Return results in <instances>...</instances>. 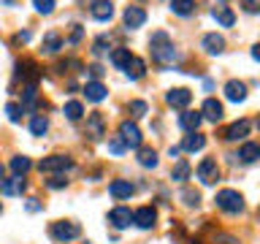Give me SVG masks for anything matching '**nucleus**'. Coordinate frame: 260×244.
I'll use <instances>...</instances> for the list:
<instances>
[{"mask_svg":"<svg viewBox=\"0 0 260 244\" xmlns=\"http://www.w3.org/2000/svg\"><path fill=\"white\" fill-rule=\"evenodd\" d=\"M149 46H152V60L154 63H171L176 60V49H174V41L168 38V33H154V36L149 38Z\"/></svg>","mask_w":260,"mask_h":244,"instance_id":"nucleus-1","label":"nucleus"},{"mask_svg":"<svg viewBox=\"0 0 260 244\" xmlns=\"http://www.w3.org/2000/svg\"><path fill=\"white\" fill-rule=\"evenodd\" d=\"M214 203L222 211H228V215H239L244 209V198H241V193H236V190H219Z\"/></svg>","mask_w":260,"mask_h":244,"instance_id":"nucleus-2","label":"nucleus"},{"mask_svg":"<svg viewBox=\"0 0 260 244\" xmlns=\"http://www.w3.org/2000/svg\"><path fill=\"white\" fill-rule=\"evenodd\" d=\"M52 236L60 244H68L81 236V228L76 223H71V220H60V223H52Z\"/></svg>","mask_w":260,"mask_h":244,"instance_id":"nucleus-3","label":"nucleus"},{"mask_svg":"<svg viewBox=\"0 0 260 244\" xmlns=\"http://www.w3.org/2000/svg\"><path fill=\"white\" fill-rule=\"evenodd\" d=\"M119 138L125 141V146H133V149L141 146V130H138V125H136V122H130V119H125L119 125Z\"/></svg>","mask_w":260,"mask_h":244,"instance_id":"nucleus-4","label":"nucleus"},{"mask_svg":"<svg viewBox=\"0 0 260 244\" xmlns=\"http://www.w3.org/2000/svg\"><path fill=\"white\" fill-rule=\"evenodd\" d=\"M198 179H201L203 185H214L217 179H219V166H217L214 158L201 160V166H198Z\"/></svg>","mask_w":260,"mask_h":244,"instance_id":"nucleus-5","label":"nucleus"},{"mask_svg":"<svg viewBox=\"0 0 260 244\" xmlns=\"http://www.w3.org/2000/svg\"><path fill=\"white\" fill-rule=\"evenodd\" d=\"M24 187H27V182H24V176L14 174L11 179H0V193L6 195V198H11V195H22Z\"/></svg>","mask_w":260,"mask_h":244,"instance_id":"nucleus-6","label":"nucleus"},{"mask_svg":"<svg viewBox=\"0 0 260 244\" xmlns=\"http://www.w3.org/2000/svg\"><path fill=\"white\" fill-rule=\"evenodd\" d=\"M71 166H73V160L68 158V155H49V158H44L38 163L41 171H65Z\"/></svg>","mask_w":260,"mask_h":244,"instance_id":"nucleus-7","label":"nucleus"},{"mask_svg":"<svg viewBox=\"0 0 260 244\" xmlns=\"http://www.w3.org/2000/svg\"><path fill=\"white\" fill-rule=\"evenodd\" d=\"M154 220H157V211H154L152 206H141L138 211H133V223L141 228V231H149V228H154Z\"/></svg>","mask_w":260,"mask_h":244,"instance_id":"nucleus-8","label":"nucleus"},{"mask_svg":"<svg viewBox=\"0 0 260 244\" xmlns=\"http://www.w3.org/2000/svg\"><path fill=\"white\" fill-rule=\"evenodd\" d=\"M166 101H168V106H174V109H184V106H190L192 93L187 87H176V89H171V93L166 95Z\"/></svg>","mask_w":260,"mask_h":244,"instance_id":"nucleus-9","label":"nucleus"},{"mask_svg":"<svg viewBox=\"0 0 260 244\" xmlns=\"http://www.w3.org/2000/svg\"><path fill=\"white\" fill-rule=\"evenodd\" d=\"M89 14H92V19H98V22H109L114 16V3L111 0H95L92 8H89Z\"/></svg>","mask_w":260,"mask_h":244,"instance_id":"nucleus-10","label":"nucleus"},{"mask_svg":"<svg viewBox=\"0 0 260 244\" xmlns=\"http://www.w3.org/2000/svg\"><path fill=\"white\" fill-rule=\"evenodd\" d=\"M249 130H252V122L249 119H239V122H233V125L225 130V138L228 141H241V138L249 136Z\"/></svg>","mask_w":260,"mask_h":244,"instance_id":"nucleus-11","label":"nucleus"},{"mask_svg":"<svg viewBox=\"0 0 260 244\" xmlns=\"http://www.w3.org/2000/svg\"><path fill=\"white\" fill-rule=\"evenodd\" d=\"M222 103L219 101H214V98H206V101H203V109H201V117H206L209 122H219L222 119Z\"/></svg>","mask_w":260,"mask_h":244,"instance_id":"nucleus-12","label":"nucleus"},{"mask_svg":"<svg viewBox=\"0 0 260 244\" xmlns=\"http://www.w3.org/2000/svg\"><path fill=\"white\" fill-rule=\"evenodd\" d=\"M146 22V11L141 6H127L125 8V24L130 30H136V27H141V24Z\"/></svg>","mask_w":260,"mask_h":244,"instance_id":"nucleus-13","label":"nucleus"},{"mask_svg":"<svg viewBox=\"0 0 260 244\" xmlns=\"http://www.w3.org/2000/svg\"><path fill=\"white\" fill-rule=\"evenodd\" d=\"M106 133V119H103V114L101 111H92L87 117V136H92V138H101Z\"/></svg>","mask_w":260,"mask_h":244,"instance_id":"nucleus-14","label":"nucleus"},{"mask_svg":"<svg viewBox=\"0 0 260 244\" xmlns=\"http://www.w3.org/2000/svg\"><path fill=\"white\" fill-rule=\"evenodd\" d=\"M109 223H111L114 228H127L130 223H133V211H130L127 206H117V209H111Z\"/></svg>","mask_w":260,"mask_h":244,"instance_id":"nucleus-15","label":"nucleus"},{"mask_svg":"<svg viewBox=\"0 0 260 244\" xmlns=\"http://www.w3.org/2000/svg\"><path fill=\"white\" fill-rule=\"evenodd\" d=\"M109 193H111V198H117V201H125L133 195V185L127 182V179H114V182L109 185Z\"/></svg>","mask_w":260,"mask_h":244,"instance_id":"nucleus-16","label":"nucleus"},{"mask_svg":"<svg viewBox=\"0 0 260 244\" xmlns=\"http://www.w3.org/2000/svg\"><path fill=\"white\" fill-rule=\"evenodd\" d=\"M225 98H228V101H233V103L244 101V98H247V84H244V81L231 79V81L225 84Z\"/></svg>","mask_w":260,"mask_h":244,"instance_id":"nucleus-17","label":"nucleus"},{"mask_svg":"<svg viewBox=\"0 0 260 244\" xmlns=\"http://www.w3.org/2000/svg\"><path fill=\"white\" fill-rule=\"evenodd\" d=\"M201 111H184V114H179V128L187 130V133H192V130H198L201 125Z\"/></svg>","mask_w":260,"mask_h":244,"instance_id":"nucleus-18","label":"nucleus"},{"mask_svg":"<svg viewBox=\"0 0 260 244\" xmlns=\"http://www.w3.org/2000/svg\"><path fill=\"white\" fill-rule=\"evenodd\" d=\"M84 95H87V101H92V103H101L106 95H109V89H106L101 81H87L84 84Z\"/></svg>","mask_w":260,"mask_h":244,"instance_id":"nucleus-19","label":"nucleus"},{"mask_svg":"<svg viewBox=\"0 0 260 244\" xmlns=\"http://www.w3.org/2000/svg\"><path fill=\"white\" fill-rule=\"evenodd\" d=\"M201 46L206 49L209 54H219V52L225 49V38H222V36H217V33H209V36H203Z\"/></svg>","mask_w":260,"mask_h":244,"instance_id":"nucleus-20","label":"nucleus"},{"mask_svg":"<svg viewBox=\"0 0 260 244\" xmlns=\"http://www.w3.org/2000/svg\"><path fill=\"white\" fill-rule=\"evenodd\" d=\"M122 71H125L130 79H141L144 73H146V63L141 60V57H136V54H133V57H130V60H127V65H125V68H122Z\"/></svg>","mask_w":260,"mask_h":244,"instance_id":"nucleus-21","label":"nucleus"},{"mask_svg":"<svg viewBox=\"0 0 260 244\" xmlns=\"http://www.w3.org/2000/svg\"><path fill=\"white\" fill-rule=\"evenodd\" d=\"M203 146H206V136H201L198 130H192V133H190V136L184 138L182 149H187V152H201Z\"/></svg>","mask_w":260,"mask_h":244,"instance_id":"nucleus-22","label":"nucleus"},{"mask_svg":"<svg viewBox=\"0 0 260 244\" xmlns=\"http://www.w3.org/2000/svg\"><path fill=\"white\" fill-rule=\"evenodd\" d=\"M211 16H214V19L222 24V27H233V22H236V14H233L228 6H217L214 11H211Z\"/></svg>","mask_w":260,"mask_h":244,"instance_id":"nucleus-23","label":"nucleus"},{"mask_svg":"<svg viewBox=\"0 0 260 244\" xmlns=\"http://www.w3.org/2000/svg\"><path fill=\"white\" fill-rule=\"evenodd\" d=\"M138 163H141L144 168H154L157 166V152H154L152 146H138Z\"/></svg>","mask_w":260,"mask_h":244,"instance_id":"nucleus-24","label":"nucleus"},{"mask_svg":"<svg viewBox=\"0 0 260 244\" xmlns=\"http://www.w3.org/2000/svg\"><path fill=\"white\" fill-rule=\"evenodd\" d=\"M60 49H62V38L57 36L54 30L46 33V36H44V52H46V54H57Z\"/></svg>","mask_w":260,"mask_h":244,"instance_id":"nucleus-25","label":"nucleus"},{"mask_svg":"<svg viewBox=\"0 0 260 244\" xmlns=\"http://www.w3.org/2000/svg\"><path fill=\"white\" fill-rule=\"evenodd\" d=\"M239 158H241L244 163H255V160L260 158V146H257V144H252V141H249V144H244L241 149H239Z\"/></svg>","mask_w":260,"mask_h":244,"instance_id":"nucleus-26","label":"nucleus"},{"mask_svg":"<svg viewBox=\"0 0 260 244\" xmlns=\"http://www.w3.org/2000/svg\"><path fill=\"white\" fill-rule=\"evenodd\" d=\"M195 8V0H171V11L179 16H190Z\"/></svg>","mask_w":260,"mask_h":244,"instance_id":"nucleus-27","label":"nucleus"},{"mask_svg":"<svg viewBox=\"0 0 260 244\" xmlns=\"http://www.w3.org/2000/svg\"><path fill=\"white\" fill-rule=\"evenodd\" d=\"M49 130V119L44 117V114H36V117L30 119V133L32 136H44Z\"/></svg>","mask_w":260,"mask_h":244,"instance_id":"nucleus-28","label":"nucleus"},{"mask_svg":"<svg viewBox=\"0 0 260 244\" xmlns=\"http://www.w3.org/2000/svg\"><path fill=\"white\" fill-rule=\"evenodd\" d=\"M30 158H24V155H16V158H11V168H14V174H19V176H24L30 171Z\"/></svg>","mask_w":260,"mask_h":244,"instance_id":"nucleus-29","label":"nucleus"},{"mask_svg":"<svg viewBox=\"0 0 260 244\" xmlns=\"http://www.w3.org/2000/svg\"><path fill=\"white\" fill-rule=\"evenodd\" d=\"M187 176H190V163L179 160L176 166H174V171H171V179H174V182H184Z\"/></svg>","mask_w":260,"mask_h":244,"instance_id":"nucleus-30","label":"nucleus"},{"mask_svg":"<svg viewBox=\"0 0 260 244\" xmlns=\"http://www.w3.org/2000/svg\"><path fill=\"white\" fill-rule=\"evenodd\" d=\"M65 117H68L71 122H76L84 117V106H81L79 101H71V103H65Z\"/></svg>","mask_w":260,"mask_h":244,"instance_id":"nucleus-31","label":"nucleus"},{"mask_svg":"<svg viewBox=\"0 0 260 244\" xmlns=\"http://www.w3.org/2000/svg\"><path fill=\"white\" fill-rule=\"evenodd\" d=\"M130 57H133V54H130V49H125V46H119V49H114V52H111V63L117 65V68H125Z\"/></svg>","mask_w":260,"mask_h":244,"instance_id":"nucleus-32","label":"nucleus"},{"mask_svg":"<svg viewBox=\"0 0 260 244\" xmlns=\"http://www.w3.org/2000/svg\"><path fill=\"white\" fill-rule=\"evenodd\" d=\"M182 201L187 203V206H198V201H201V195L195 193V190H190V187H184L182 190Z\"/></svg>","mask_w":260,"mask_h":244,"instance_id":"nucleus-33","label":"nucleus"},{"mask_svg":"<svg viewBox=\"0 0 260 244\" xmlns=\"http://www.w3.org/2000/svg\"><path fill=\"white\" fill-rule=\"evenodd\" d=\"M32 6H36L38 14H52L54 11V0H32Z\"/></svg>","mask_w":260,"mask_h":244,"instance_id":"nucleus-34","label":"nucleus"},{"mask_svg":"<svg viewBox=\"0 0 260 244\" xmlns=\"http://www.w3.org/2000/svg\"><path fill=\"white\" fill-rule=\"evenodd\" d=\"M109 149H111L114 155H122V152L127 149V146H125V141H122L119 136H111V138H109Z\"/></svg>","mask_w":260,"mask_h":244,"instance_id":"nucleus-35","label":"nucleus"},{"mask_svg":"<svg viewBox=\"0 0 260 244\" xmlns=\"http://www.w3.org/2000/svg\"><path fill=\"white\" fill-rule=\"evenodd\" d=\"M6 111H8V119H11V122H19L22 119V106L19 103H8Z\"/></svg>","mask_w":260,"mask_h":244,"instance_id":"nucleus-36","label":"nucleus"},{"mask_svg":"<svg viewBox=\"0 0 260 244\" xmlns=\"http://www.w3.org/2000/svg\"><path fill=\"white\" fill-rule=\"evenodd\" d=\"M130 111H133V117H144L146 114V109H149V106H146L144 101H130V106H127Z\"/></svg>","mask_w":260,"mask_h":244,"instance_id":"nucleus-37","label":"nucleus"},{"mask_svg":"<svg viewBox=\"0 0 260 244\" xmlns=\"http://www.w3.org/2000/svg\"><path fill=\"white\" fill-rule=\"evenodd\" d=\"M241 6H244V11H249V14H255L257 8H260V0H241Z\"/></svg>","mask_w":260,"mask_h":244,"instance_id":"nucleus-38","label":"nucleus"},{"mask_svg":"<svg viewBox=\"0 0 260 244\" xmlns=\"http://www.w3.org/2000/svg\"><path fill=\"white\" fill-rule=\"evenodd\" d=\"M14 41H16V44H27V41H30V30H19L14 36Z\"/></svg>","mask_w":260,"mask_h":244,"instance_id":"nucleus-39","label":"nucleus"},{"mask_svg":"<svg viewBox=\"0 0 260 244\" xmlns=\"http://www.w3.org/2000/svg\"><path fill=\"white\" fill-rule=\"evenodd\" d=\"M103 49H106V38H98L92 44V54H103Z\"/></svg>","mask_w":260,"mask_h":244,"instance_id":"nucleus-40","label":"nucleus"},{"mask_svg":"<svg viewBox=\"0 0 260 244\" xmlns=\"http://www.w3.org/2000/svg\"><path fill=\"white\" fill-rule=\"evenodd\" d=\"M214 244H239V241H236L233 236H217V239H214Z\"/></svg>","mask_w":260,"mask_h":244,"instance_id":"nucleus-41","label":"nucleus"},{"mask_svg":"<svg viewBox=\"0 0 260 244\" xmlns=\"http://www.w3.org/2000/svg\"><path fill=\"white\" fill-rule=\"evenodd\" d=\"M89 76H92V79H101V76H103V68H101V65H92V68H89Z\"/></svg>","mask_w":260,"mask_h":244,"instance_id":"nucleus-42","label":"nucleus"},{"mask_svg":"<svg viewBox=\"0 0 260 244\" xmlns=\"http://www.w3.org/2000/svg\"><path fill=\"white\" fill-rule=\"evenodd\" d=\"M79 38H81V27H79V24H73V33H71V44H76Z\"/></svg>","mask_w":260,"mask_h":244,"instance_id":"nucleus-43","label":"nucleus"},{"mask_svg":"<svg viewBox=\"0 0 260 244\" xmlns=\"http://www.w3.org/2000/svg\"><path fill=\"white\" fill-rule=\"evenodd\" d=\"M38 209H41L38 198H30V201H27V211H38Z\"/></svg>","mask_w":260,"mask_h":244,"instance_id":"nucleus-44","label":"nucleus"},{"mask_svg":"<svg viewBox=\"0 0 260 244\" xmlns=\"http://www.w3.org/2000/svg\"><path fill=\"white\" fill-rule=\"evenodd\" d=\"M49 187H52V190H60V187H65V179H52Z\"/></svg>","mask_w":260,"mask_h":244,"instance_id":"nucleus-45","label":"nucleus"},{"mask_svg":"<svg viewBox=\"0 0 260 244\" xmlns=\"http://www.w3.org/2000/svg\"><path fill=\"white\" fill-rule=\"evenodd\" d=\"M3 174H6V168H3V163H0V179H3Z\"/></svg>","mask_w":260,"mask_h":244,"instance_id":"nucleus-46","label":"nucleus"},{"mask_svg":"<svg viewBox=\"0 0 260 244\" xmlns=\"http://www.w3.org/2000/svg\"><path fill=\"white\" fill-rule=\"evenodd\" d=\"M0 215H3V203H0Z\"/></svg>","mask_w":260,"mask_h":244,"instance_id":"nucleus-47","label":"nucleus"}]
</instances>
